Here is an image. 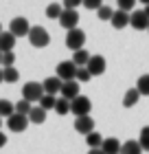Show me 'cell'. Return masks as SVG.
<instances>
[{"mask_svg":"<svg viewBox=\"0 0 149 154\" xmlns=\"http://www.w3.org/2000/svg\"><path fill=\"white\" fill-rule=\"evenodd\" d=\"M26 38H29V42L35 48H44V46H48V42H51V35H48V31L44 26H31V31H29Z\"/></svg>","mask_w":149,"mask_h":154,"instance_id":"1","label":"cell"},{"mask_svg":"<svg viewBox=\"0 0 149 154\" xmlns=\"http://www.w3.org/2000/svg\"><path fill=\"white\" fill-rule=\"evenodd\" d=\"M44 95H46L44 93V84H40V82H26L22 86V97H24V99H29L31 103L33 101H40Z\"/></svg>","mask_w":149,"mask_h":154,"instance_id":"2","label":"cell"},{"mask_svg":"<svg viewBox=\"0 0 149 154\" xmlns=\"http://www.w3.org/2000/svg\"><path fill=\"white\" fill-rule=\"evenodd\" d=\"M77 68H79V66H77L73 60H66V62H59V64H57L55 75H57L61 82H70V79L77 77Z\"/></svg>","mask_w":149,"mask_h":154,"instance_id":"3","label":"cell"},{"mask_svg":"<svg viewBox=\"0 0 149 154\" xmlns=\"http://www.w3.org/2000/svg\"><path fill=\"white\" fill-rule=\"evenodd\" d=\"M83 44H86V33H83L79 26H77V29H70L66 33V46L70 51H79V48H83Z\"/></svg>","mask_w":149,"mask_h":154,"instance_id":"4","label":"cell"},{"mask_svg":"<svg viewBox=\"0 0 149 154\" xmlns=\"http://www.w3.org/2000/svg\"><path fill=\"white\" fill-rule=\"evenodd\" d=\"M90 110H92V101L88 99V97H83V95H79L77 99L70 101V112H73L75 117L90 115Z\"/></svg>","mask_w":149,"mask_h":154,"instance_id":"5","label":"cell"},{"mask_svg":"<svg viewBox=\"0 0 149 154\" xmlns=\"http://www.w3.org/2000/svg\"><path fill=\"white\" fill-rule=\"evenodd\" d=\"M29 117L26 115H20V112H13L11 117H7V128L13 130V132H24L29 128Z\"/></svg>","mask_w":149,"mask_h":154,"instance_id":"6","label":"cell"},{"mask_svg":"<svg viewBox=\"0 0 149 154\" xmlns=\"http://www.w3.org/2000/svg\"><path fill=\"white\" fill-rule=\"evenodd\" d=\"M9 31H11L16 38H24V35H29V31H31V24H29V20H26V18L18 16V18H13V20H11V24H9Z\"/></svg>","mask_w":149,"mask_h":154,"instance_id":"7","label":"cell"},{"mask_svg":"<svg viewBox=\"0 0 149 154\" xmlns=\"http://www.w3.org/2000/svg\"><path fill=\"white\" fill-rule=\"evenodd\" d=\"M130 26H134L136 31H147L149 29V16L145 13V9L130 13Z\"/></svg>","mask_w":149,"mask_h":154,"instance_id":"8","label":"cell"},{"mask_svg":"<svg viewBox=\"0 0 149 154\" xmlns=\"http://www.w3.org/2000/svg\"><path fill=\"white\" fill-rule=\"evenodd\" d=\"M59 24L66 31L77 29V24H79V13H77V9H64V13L59 16Z\"/></svg>","mask_w":149,"mask_h":154,"instance_id":"9","label":"cell"},{"mask_svg":"<svg viewBox=\"0 0 149 154\" xmlns=\"http://www.w3.org/2000/svg\"><path fill=\"white\" fill-rule=\"evenodd\" d=\"M75 130L79 132V134H90V132L94 130V119H92L90 115L77 117L75 119Z\"/></svg>","mask_w":149,"mask_h":154,"instance_id":"10","label":"cell"},{"mask_svg":"<svg viewBox=\"0 0 149 154\" xmlns=\"http://www.w3.org/2000/svg\"><path fill=\"white\" fill-rule=\"evenodd\" d=\"M59 95H61V97H66L68 101L77 99V97H79V82H77V79L64 82V86H61V90H59Z\"/></svg>","mask_w":149,"mask_h":154,"instance_id":"11","label":"cell"},{"mask_svg":"<svg viewBox=\"0 0 149 154\" xmlns=\"http://www.w3.org/2000/svg\"><path fill=\"white\" fill-rule=\"evenodd\" d=\"M88 71L92 73V77L105 73V57L103 55H92L90 62H88Z\"/></svg>","mask_w":149,"mask_h":154,"instance_id":"12","label":"cell"},{"mask_svg":"<svg viewBox=\"0 0 149 154\" xmlns=\"http://www.w3.org/2000/svg\"><path fill=\"white\" fill-rule=\"evenodd\" d=\"M110 22H112L114 29H125V26H130V13L123 11V9H116Z\"/></svg>","mask_w":149,"mask_h":154,"instance_id":"13","label":"cell"},{"mask_svg":"<svg viewBox=\"0 0 149 154\" xmlns=\"http://www.w3.org/2000/svg\"><path fill=\"white\" fill-rule=\"evenodd\" d=\"M42 84H44V93L46 95H57L59 90H61V86H64V82L59 79L57 75H55V77H46Z\"/></svg>","mask_w":149,"mask_h":154,"instance_id":"14","label":"cell"},{"mask_svg":"<svg viewBox=\"0 0 149 154\" xmlns=\"http://www.w3.org/2000/svg\"><path fill=\"white\" fill-rule=\"evenodd\" d=\"M13 46H16V35H13L11 31H2L0 33V51L2 53L13 51Z\"/></svg>","mask_w":149,"mask_h":154,"instance_id":"15","label":"cell"},{"mask_svg":"<svg viewBox=\"0 0 149 154\" xmlns=\"http://www.w3.org/2000/svg\"><path fill=\"white\" fill-rule=\"evenodd\" d=\"M103 152L105 154H121V148H123V145H121V141L118 139H114V137H110V139H103Z\"/></svg>","mask_w":149,"mask_h":154,"instance_id":"16","label":"cell"},{"mask_svg":"<svg viewBox=\"0 0 149 154\" xmlns=\"http://www.w3.org/2000/svg\"><path fill=\"white\" fill-rule=\"evenodd\" d=\"M26 117H29V121H31V123H37V125H40V123H44V121H46V110L42 108V106H33V108H31V112L26 115Z\"/></svg>","mask_w":149,"mask_h":154,"instance_id":"17","label":"cell"},{"mask_svg":"<svg viewBox=\"0 0 149 154\" xmlns=\"http://www.w3.org/2000/svg\"><path fill=\"white\" fill-rule=\"evenodd\" d=\"M121 154H143L140 141H134V139L125 141V143H123V148H121Z\"/></svg>","mask_w":149,"mask_h":154,"instance_id":"18","label":"cell"},{"mask_svg":"<svg viewBox=\"0 0 149 154\" xmlns=\"http://www.w3.org/2000/svg\"><path fill=\"white\" fill-rule=\"evenodd\" d=\"M92 55L86 51V48H79V51H73V62L77 66H88V62H90Z\"/></svg>","mask_w":149,"mask_h":154,"instance_id":"19","label":"cell"},{"mask_svg":"<svg viewBox=\"0 0 149 154\" xmlns=\"http://www.w3.org/2000/svg\"><path fill=\"white\" fill-rule=\"evenodd\" d=\"M138 97H140L138 88H130V90L125 93V97H123V106H125V108H132V106H136V103H138Z\"/></svg>","mask_w":149,"mask_h":154,"instance_id":"20","label":"cell"},{"mask_svg":"<svg viewBox=\"0 0 149 154\" xmlns=\"http://www.w3.org/2000/svg\"><path fill=\"white\" fill-rule=\"evenodd\" d=\"M64 13V5H57V2H51L46 7V18L51 20H59V16Z\"/></svg>","mask_w":149,"mask_h":154,"instance_id":"21","label":"cell"},{"mask_svg":"<svg viewBox=\"0 0 149 154\" xmlns=\"http://www.w3.org/2000/svg\"><path fill=\"white\" fill-rule=\"evenodd\" d=\"M2 77H4V82L16 84V82L20 79V73H18L16 66H7V68H2Z\"/></svg>","mask_w":149,"mask_h":154,"instance_id":"22","label":"cell"},{"mask_svg":"<svg viewBox=\"0 0 149 154\" xmlns=\"http://www.w3.org/2000/svg\"><path fill=\"white\" fill-rule=\"evenodd\" d=\"M86 143H88V148H101L103 145V137L92 130L90 134H86Z\"/></svg>","mask_w":149,"mask_h":154,"instance_id":"23","label":"cell"},{"mask_svg":"<svg viewBox=\"0 0 149 154\" xmlns=\"http://www.w3.org/2000/svg\"><path fill=\"white\" fill-rule=\"evenodd\" d=\"M16 112V103H11L9 99H0V117H11Z\"/></svg>","mask_w":149,"mask_h":154,"instance_id":"24","label":"cell"},{"mask_svg":"<svg viewBox=\"0 0 149 154\" xmlns=\"http://www.w3.org/2000/svg\"><path fill=\"white\" fill-rule=\"evenodd\" d=\"M55 103H57V97H55V95H44L40 99V106L44 108L46 112H48V110H55Z\"/></svg>","mask_w":149,"mask_h":154,"instance_id":"25","label":"cell"},{"mask_svg":"<svg viewBox=\"0 0 149 154\" xmlns=\"http://www.w3.org/2000/svg\"><path fill=\"white\" fill-rule=\"evenodd\" d=\"M55 112L57 115H68L70 112V101L66 99V97H59L57 103H55Z\"/></svg>","mask_w":149,"mask_h":154,"instance_id":"26","label":"cell"},{"mask_svg":"<svg viewBox=\"0 0 149 154\" xmlns=\"http://www.w3.org/2000/svg\"><path fill=\"white\" fill-rule=\"evenodd\" d=\"M136 88L140 95H149V75H140L136 82Z\"/></svg>","mask_w":149,"mask_h":154,"instance_id":"27","label":"cell"},{"mask_svg":"<svg viewBox=\"0 0 149 154\" xmlns=\"http://www.w3.org/2000/svg\"><path fill=\"white\" fill-rule=\"evenodd\" d=\"M31 108H33V103H31L29 99H24V97L16 103V112H20V115H29V112H31Z\"/></svg>","mask_w":149,"mask_h":154,"instance_id":"28","label":"cell"},{"mask_svg":"<svg viewBox=\"0 0 149 154\" xmlns=\"http://www.w3.org/2000/svg\"><path fill=\"white\" fill-rule=\"evenodd\" d=\"M112 16H114V9H112V7H99L97 9V18L99 20H112Z\"/></svg>","mask_w":149,"mask_h":154,"instance_id":"29","label":"cell"},{"mask_svg":"<svg viewBox=\"0 0 149 154\" xmlns=\"http://www.w3.org/2000/svg\"><path fill=\"white\" fill-rule=\"evenodd\" d=\"M75 79L79 82V84L81 82H90L92 79V73L88 71V66H79V68H77V77H75Z\"/></svg>","mask_w":149,"mask_h":154,"instance_id":"30","label":"cell"},{"mask_svg":"<svg viewBox=\"0 0 149 154\" xmlns=\"http://www.w3.org/2000/svg\"><path fill=\"white\" fill-rule=\"evenodd\" d=\"M138 0H116V5H118V9H123V11H134V7H136Z\"/></svg>","mask_w":149,"mask_h":154,"instance_id":"31","label":"cell"},{"mask_svg":"<svg viewBox=\"0 0 149 154\" xmlns=\"http://www.w3.org/2000/svg\"><path fill=\"white\" fill-rule=\"evenodd\" d=\"M16 64V53L13 51H7V53H2V68H7V66H13Z\"/></svg>","mask_w":149,"mask_h":154,"instance_id":"32","label":"cell"},{"mask_svg":"<svg viewBox=\"0 0 149 154\" xmlns=\"http://www.w3.org/2000/svg\"><path fill=\"white\" fill-rule=\"evenodd\" d=\"M83 7L86 9H99V7H103V0H83Z\"/></svg>","mask_w":149,"mask_h":154,"instance_id":"33","label":"cell"},{"mask_svg":"<svg viewBox=\"0 0 149 154\" xmlns=\"http://www.w3.org/2000/svg\"><path fill=\"white\" fill-rule=\"evenodd\" d=\"M64 9H77L79 5H83V0H64Z\"/></svg>","mask_w":149,"mask_h":154,"instance_id":"34","label":"cell"},{"mask_svg":"<svg viewBox=\"0 0 149 154\" xmlns=\"http://www.w3.org/2000/svg\"><path fill=\"white\" fill-rule=\"evenodd\" d=\"M138 141H140V148H143V152H149V137H143V134H140Z\"/></svg>","mask_w":149,"mask_h":154,"instance_id":"35","label":"cell"},{"mask_svg":"<svg viewBox=\"0 0 149 154\" xmlns=\"http://www.w3.org/2000/svg\"><path fill=\"white\" fill-rule=\"evenodd\" d=\"M4 145H7V134L0 132V148H4Z\"/></svg>","mask_w":149,"mask_h":154,"instance_id":"36","label":"cell"},{"mask_svg":"<svg viewBox=\"0 0 149 154\" xmlns=\"http://www.w3.org/2000/svg\"><path fill=\"white\" fill-rule=\"evenodd\" d=\"M88 154H105V152H103V148H90Z\"/></svg>","mask_w":149,"mask_h":154,"instance_id":"37","label":"cell"},{"mask_svg":"<svg viewBox=\"0 0 149 154\" xmlns=\"http://www.w3.org/2000/svg\"><path fill=\"white\" fill-rule=\"evenodd\" d=\"M140 134H143V137H149V125H145V128H143V132H140Z\"/></svg>","mask_w":149,"mask_h":154,"instance_id":"38","label":"cell"},{"mask_svg":"<svg viewBox=\"0 0 149 154\" xmlns=\"http://www.w3.org/2000/svg\"><path fill=\"white\" fill-rule=\"evenodd\" d=\"M4 82V77H2V68H0V84H2Z\"/></svg>","mask_w":149,"mask_h":154,"instance_id":"39","label":"cell"},{"mask_svg":"<svg viewBox=\"0 0 149 154\" xmlns=\"http://www.w3.org/2000/svg\"><path fill=\"white\" fill-rule=\"evenodd\" d=\"M145 13H147V16H149V5H145Z\"/></svg>","mask_w":149,"mask_h":154,"instance_id":"40","label":"cell"},{"mask_svg":"<svg viewBox=\"0 0 149 154\" xmlns=\"http://www.w3.org/2000/svg\"><path fill=\"white\" fill-rule=\"evenodd\" d=\"M138 2H143V5H149V0H138Z\"/></svg>","mask_w":149,"mask_h":154,"instance_id":"41","label":"cell"},{"mask_svg":"<svg viewBox=\"0 0 149 154\" xmlns=\"http://www.w3.org/2000/svg\"><path fill=\"white\" fill-rule=\"evenodd\" d=\"M0 64H2V51H0Z\"/></svg>","mask_w":149,"mask_h":154,"instance_id":"42","label":"cell"},{"mask_svg":"<svg viewBox=\"0 0 149 154\" xmlns=\"http://www.w3.org/2000/svg\"><path fill=\"white\" fill-rule=\"evenodd\" d=\"M0 33H2V24H0Z\"/></svg>","mask_w":149,"mask_h":154,"instance_id":"43","label":"cell"},{"mask_svg":"<svg viewBox=\"0 0 149 154\" xmlns=\"http://www.w3.org/2000/svg\"><path fill=\"white\" fill-rule=\"evenodd\" d=\"M0 125H2V117H0Z\"/></svg>","mask_w":149,"mask_h":154,"instance_id":"44","label":"cell"},{"mask_svg":"<svg viewBox=\"0 0 149 154\" xmlns=\"http://www.w3.org/2000/svg\"><path fill=\"white\" fill-rule=\"evenodd\" d=\"M147 31H149V29H147Z\"/></svg>","mask_w":149,"mask_h":154,"instance_id":"45","label":"cell"}]
</instances>
